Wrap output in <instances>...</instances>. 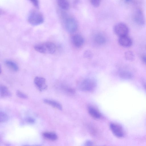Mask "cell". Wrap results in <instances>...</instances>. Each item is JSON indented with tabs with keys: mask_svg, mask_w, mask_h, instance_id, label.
<instances>
[{
	"mask_svg": "<svg viewBox=\"0 0 146 146\" xmlns=\"http://www.w3.org/2000/svg\"><path fill=\"white\" fill-rule=\"evenodd\" d=\"M8 117L5 112L1 111L0 113V121L1 123H4L8 120Z\"/></svg>",
	"mask_w": 146,
	"mask_h": 146,
	"instance_id": "20",
	"label": "cell"
},
{
	"mask_svg": "<svg viewBox=\"0 0 146 146\" xmlns=\"http://www.w3.org/2000/svg\"><path fill=\"white\" fill-rule=\"evenodd\" d=\"M16 95L18 97L22 99H25L28 98V96L26 94L19 90L17 91Z\"/></svg>",
	"mask_w": 146,
	"mask_h": 146,
	"instance_id": "21",
	"label": "cell"
},
{
	"mask_svg": "<svg viewBox=\"0 0 146 146\" xmlns=\"http://www.w3.org/2000/svg\"><path fill=\"white\" fill-rule=\"evenodd\" d=\"M144 85V87L145 88V89H146V83Z\"/></svg>",
	"mask_w": 146,
	"mask_h": 146,
	"instance_id": "29",
	"label": "cell"
},
{
	"mask_svg": "<svg viewBox=\"0 0 146 146\" xmlns=\"http://www.w3.org/2000/svg\"><path fill=\"white\" fill-rule=\"evenodd\" d=\"M119 76L123 79H129L133 77V74L130 72L127 71L122 70L119 72Z\"/></svg>",
	"mask_w": 146,
	"mask_h": 146,
	"instance_id": "18",
	"label": "cell"
},
{
	"mask_svg": "<svg viewBox=\"0 0 146 146\" xmlns=\"http://www.w3.org/2000/svg\"><path fill=\"white\" fill-rule=\"evenodd\" d=\"M84 56L87 58H90L92 56V53L89 50L86 51L84 53Z\"/></svg>",
	"mask_w": 146,
	"mask_h": 146,
	"instance_id": "24",
	"label": "cell"
},
{
	"mask_svg": "<svg viewBox=\"0 0 146 146\" xmlns=\"http://www.w3.org/2000/svg\"><path fill=\"white\" fill-rule=\"evenodd\" d=\"M110 127L113 134L116 137L121 138L123 137L124 133L122 127L119 125L114 123L110 124Z\"/></svg>",
	"mask_w": 146,
	"mask_h": 146,
	"instance_id": "6",
	"label": "cell"
},
{
	"mask_svg": "<svg viewBox=\"0 0 146 146\" xmlns=\"http://www.w3.org/2000/svg\"><path fill=\"white\" fill-rule=\"evenodd\" d=\"M88 111L90 115L95 119H99L101 117L100 112L95 108L92 107H89L88 108Z\"/></svg>",
	"mask_w": 146,
	"mask_h": 146,
	"instance_id": "13",
	"label": "cell"
},
{
	"mask_svg": "<svg viewBox=\"0 0 146 146\" xmlns=\"http://www.w3.org/2000/svg\"><path fill=\"white\" fill-rule=\"evenodd\" d=\"M92 5L94 7H98L100 5L101 0H90Z\"/></svg>",
	"mask_w": 146,
	"mask_h": 146,
	"instance_id": "22",
	"label": "cell"
},
{
	"mask_svg": "<svg viewBox=\"0 0 146 146\" xmlns=\"http://www.w3.org/2000/svg\"><path fill=\"white\" fill-rule=\"evenodd\" d=\"M34 48L36 51L43 54H53L56 51V45L51 42H46L35 45Z\"/></svg>",
	"mask_w": 146,
	"mask_h": 146,
	"instance_id": "1",
	"label": "cell"
},
{
	"mask_svg": "<svg viewBox=\"0 0 146 146\" xmlns=\"http://www.w3.org/2000/svg\"><path fill=\"white\" fill-rule=\"evenodd\" d=\"M71 40L73 44L75 47L79 48L81 47L84 42L83 37L80 35L76 34L72 36Z\"/></svg>",
	"mask_w": 146,
	"mask_h": 146,
	"instance_id": "9",
	"label": "cell"
},
{
	"mask_svg": "<svg viewBox=\"0 0 146 146\" xmlns=\"http://www.w3.org/2000/svg\"><path fill=\"white\" fill-rule=\"evenodd\" d=\"M43 136L49 140L54 141L58 138L57 134L55 133L51 132H45L42 134Z\"/></svg>",
	"mask_w": 146,
	"mask_h": 146,
	"instance_id": "14",
	"label": "cell"
},
{
	"mask_svg": "<svg viewBox=\"0 0 146 146\" xmlns=\"http://www.w3.org/2000/svg\"><path fill=\"white\" fill-rule=\"evenodd\" d=\"M29 23L33 26L40 25L44 22V18L40 12L35 10H32L29 13L28 16Z\"/></svg>",
	"mask_w": 146,
	"mask_h": 146,
	"instance_id": "2",
	"label": "cell"
},
{
	"mask_svg": "<svg viewBox=\"0 0 146 146\" xmlns=\"http://www.w3.org/2000/svg\"><path fill=\"white\" fill-rule=\"evenodd\" d=\"M96 86V81L90 78H86L82 81L80 84L81 89L84 91H91L95 88Z\"/></svg>",
	"mask_w": 146,
	"mask_h": 146,
	"instance_id": "5",
	"label": "cell"
},
{
	"mask_svg": "<svg viewBox=\"0 0 146 146\" xmlns=\"http://www.w3.org/2000/svg\"><path fill=\"white\" fill-rule=\"evenodd\" d=\"M33 4L36 8L39 7V3L38 0H29Z\"/></svg>",
	"mask_w": 146,
	"mask_h": 146,
	"instance_id": "25",
	"label": "cell"
},
{
	"mask_svg": "<svg viewBox=\"0 0 146 146\" xmlns=\"http://www.w3.org/2000/svg\"><path fill=\"white\" fill-rule=\"evenodd\" d=\"M43 101L44 103L49 105L60 110H62V107L61 105L58 102L49 99H44Z\"/></svg>",
	"mask_w": 146,
	"mask_h": 146,
	"instance_id": "11",
	"label": "cell"
},
{
	"mask_svg": "<svg viewBox=\"0 0 146 146\" xmlns=\"http://www.w3.org/2000/svg\"><path fill=\"white\" fill-rule=\"evenodd\" d=\"M58 6L62 9L67 10L70 7L69 3L67 0H56Z\"/></svg>",
	"mask_w": 146,
	"mask_h": 146,
	"instance_id": "16",
	"label": "cell"
},
{
	"mask_svg": "<svg viewBox=\"0 0 146 146\" xmlns=\"http://www.w3.org/2000/svg\"><path fill=\"white\" fill-rule=\"evenodd\" d=\"M130 0H125V1L127 2H129L130 1Z\"/></svg>",
	"mask_w": 146,
	"mask_h": 146,
	"instance_id": "28",
	"label": "cell"
},
{
	"mask_svg": "<svg viewBox=\"0 0 146 146\" xmlns=\"http://www.w3.org/2000/svg\"><path fill=\"white\" fill-rule=\"evenodd\" d=\"M119 44L121 46L128 47L131 46L132 44V39L128 35L119 37Z\"/></svg>",
	"mask_w": 146,
	"mask_h": 146,
	"instance_id": "10",
	"label": "cell"
},
{
	"mask_svg": "<svg viewBox=\"0 0 146 146\" xmlns=\"http://www.w3.org/2000/svg\"><path fill=\"white\" fill-rule=\"evenodd\" d=\"M93 144V142L90 140L86 141L85 143V145L86 146H92Z\"/></svg>",
	"mask_w": 146,
	"mask_h": 146,
	"instance_id": "26",
	"label": "cell"
},
{
	"mask_svg": "<svg viewBox=\"0 0 146 146\" xmlns=\"http://www.w3.org/2000/svg\"><path fill=\"white\" fill-rule=\"evenodd\" d=\"M5 63L9 68L13 71L16 72L19 70V68L17 64L12 60H6L5 61Z\"/></svg>",
	"mask_w": 146,
	"mask_h": 146,
	"instance_id": "12",
	"label": "cell"
},
{
	"mask_svg": "<svg viewBox=\"0 0 146 146\" xmlns=\"http://www.w3.org/2000/svg\"><path fill=\"white\" fill-rule=\"evenodd\" d=\"M0 94L1 97H10L11 96V92L4 85H1L0 87Z\"/></svg>",
	"mask_w": 146,
	"mask_h": 146,
	"instance_id": "15",
	"label": "cell"
},
{
	"mask_svg": "<svg viewBox=\"0 0 146 146\" xmlns=\"http://www.w3.org/2000/svg\"><path fill=\"white\" fill-rule=\"evenodd\" d=\"M26 121L28 123L32 124L35 123V119L31 117H28L25 119Z\"/></svg>",
	"mask_w": 146,
	"mask_h": 146,
	"instance_id": "23",
	"label": "cell"
},
{
	"mask_svg": "<svg viewBox=\"0 0 146 146\" xmlns=\"http://www.w3.org/2000/svg\"><path fill=\"white\" fill-rule=\"evenodd\" d=\"M133 18L135 23L140 25H143L145 23V19L143 13L140 9H137L134 13Z\"/></svg>",
	"mask_w": 146,
	"mask_h": 146,
	"instance_id": "8",
	"label": "cell"
},
{
	"mask_svg": "<svg viewBox=\"0 0 146 146\" xmlns=\"http://www.w3.org/2000/svg\"><path fill=\"white\" fill-rule=\"evenodd\" d=\"M34 83L37 88L40 91H45L47 88L45 79L43 77H36L34 80Z\"/></svg>",
	"mask_w": 146,
	"mask_h": 146,
	"instance_id": "7",
	"label": "cell"
},
{
	"mask_svg": "<svg viewBox=\"0 0 146 146\" xmlns=\"http://www.w3.org/2000/svg\"><path fill=\"white\" fill-rule=\"evenodd\" d=\"M65 29L70 33H73L76 31L78 28V23L76 20L72 17L66 19L64 23Z\"/></svg>",
	"mask_w": 146,
	"mask_h": 146,
	"instance_id": "3",
	"label": "cell"
},
{
	"mask_svg": "<svg viewBox=\"0 0 146 146\" xmlns=\"http://www.w3.org/2000/svg\"><path fill=\"white\" fill-rule=\"evenodd\" d=\"M124 57L125 59L129 61L133 60L134 58V55L132 52L127 51L124 54Z\"/></svg>",
	"mask_w": 146,
	"mask_h": 146,
	"instance_id": "19",
	"label": "cell"
},
{
	"mask_svg": "<svg viewBox=\"0 0 146 146\" xmlns=\"http://www.w3.org/2000/svg\"><path fill=\"white\" fill-rule=\"evenodd\" d=\"M142 59L143 62L146 64V55H143L142 57Z\"/></svg>",
	"mask_w": 146,
	"mask_h": 146,
	"instance_id": "27",
	"label": "cell"
},
{
	"mask_svg": "<svg viewBox=\"0 0 146 146\" xmlns=\"http://www.w3.org/2000/svg\"><path fill=\"white\" fill-rule=\"evenodd\" d=\"M113 30L115 34L119 37L128 35L129 32L127 26L123 23H119L115 24Z\"/></svg>",
	"mask_w": 146,
	"mask_h": 146,
	"instance_id": "4",
	"label": "cell"
},
{
	"mask_svg": "<svg viewBox=\"0 0 146 146\" xmlns=\"http://www.w3.org/2000/svg\"><path fill=\"white\" fill-rule=\"evenodd\" d=\"M94 40L96 44L100 45L104 44L106 40L105 37L101 34H98L96 35Z\"/></svg>",
	"mask_w": 146,
	"mask_h": 146,
	"instance_id": "17",
	"label": "cell"
}]
</instances>
